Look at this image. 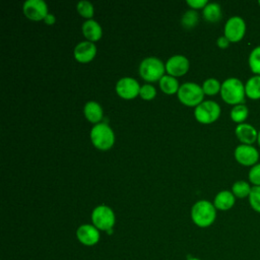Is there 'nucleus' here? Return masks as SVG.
Returning <instances> with one entry per match:
<instances>
[{"mask_svg":"<svg viewBox=\"0 0 260 260\" xmlns=\"http://www.w3.org/2000/svg\"><path fill=\"white\" fill-rule=\"evenodd\" d=\"M220 95L229 105L243 104L246 96L245 84L237 77H230L221 83Z\"/></svg>","mask_w":260,"mask_h":260,"instance_id":"obj_1","label":"nucleus"},{"mask_svg":"<svg viewBox=\"0 0 260 260\" xmlns=\"http://www.w3.org/2000/svg\"><path fill=\"white\" fill-rule=\"evenodd\" d=\"M191 218L199 228L210 226L216 218V208L207 200H199L192 206Z\"/></svg>","mask_w":260,"mask_h":260,"instance_id":"obj_2","label":"nucleus"},{"mask_svg":"<svg viewBox=\"0 0 260 260\" xmlns=\"http://www.w3.org/2000/svg\"><path fill=\"white\" fill-rule=\"evenodd\" d=\"M90 140L98 149L108 150L114 145L115 134L108 124L98 123L90 130Z\"/></svg>","mask_w":260,"mask_h":260,"instance_id":"obj_3","label":"nucleus"},{"mask_svg":"<svg viewBox=\"0 0 260 260\" xmlns=\"http://www.w3.org/2000/svg\"><path fill=\"white\" fill-rule=\"evenodd\" d=\"M166 65L156 57H147L139 65L140 76L149 82L159 80L165 74Z\"/></svg>","mask_w":260,"mask_h":260,"instance_id":"obj_4","label":"nucleus"},{"mask_svg":"<svg viewBox=\"0 0 260 260\" xmlns=\"http://www.w3.org/2000/svg\"><path fill=\"white\" fill-rule=\"evenodd\" d=\"M177 93L180 102L189 107H197L203 102L204 92L202 86L194 82H186L182 84Z\"/></svg>","mask_w":260,"mask_h":260,"instance_id":"obj_5","label":"nucleus"},{"mask_svg":"<svg viewBox=\"0 0 260 260\" xmlns=\"http://www.w3.org/2000/svg\"><path fill=\"white\" fill-rule=\"evenodd\" d=\"M92 224L99 230L111 233L116 221L115 213L111 207L107 205L96 206L91 213Z\"/></svg>","mask_w":260,"mask_h":260,"instance_id":"obj_6","label":"nucleus"},{"mask_svg":"<svg viewBox=\"0 0 260 260\" xmlns=\"http://www.w3.org/2000/svg\"><path fill=\"white\" fill-rule=\"evenodd\" d=\"M220 107L214 101H203L194 111L195 118L202 124H211L215 122L220 115Z\"/></svg>","mask_w":260,"mask_h":260,"instance_id":"obj_7","label":"nucleus"},{"mask_svg":"<svg viewBox=\"0 0 260 260\" xmlns=\"http://www.w3.org/2000/svg\"><path fill=\"white\" fill-rule=\"evenodd\" d=\"M245 34L246 22L241 16L234 15L226 20L223 28V36L231 43H238L242 41Z\"/></svg>","mask_w":260,"mask_h":260,"instance_id":"obj_8","label":"nucleus"},{"mask_svg":"<svg viewBox=\"0 0 260 260\" xmlns=\"http://www.w3.org/2000/svg\"><path fill=\"white\" fill-rule=\"evenodd\" d=\"M236 160L244 167H253L258 164L259 151L254 145L240 144L235 148Z\"/></svg>","mask_w":260,"mask_h":260,"instance_id":"obj_9","label":"nucleus"},{"mask_svg":"<svg viewBox=\"0 0 260 260\" xmlns=\"http://www.w3.org/2000/svg\"><path fill=\"white\" fill-rule=\"evenodd\" d=\"M117 93L125 100H132L139 94L140 85L137 80L132 77H123L116 84Z\"/></svg>","mask_w":260,"mask_h":260,"instance_id":"obj_10","label":"nucleus"},{"mask_svg":"<svg viewBox=\"0 0 260 260\" xmlns=\"http://www.w3.org/2000/svg\"><path fill=\"white\" fill-rule=\"evenodd\" d=\"M22 9L24 15L31 20L44 19L48 14V6L43 0H26Z\"/></svg>","mask_w":260,"mask_h":260,"instance_id":"obj_11","label":"nucleus"},{"mask_svg":"<svg viewBox=\"0 0 260 260\" xmlns=\"http://www.w3.org/2000/svg\"><path fill=\"white\" fill-rule=\"evenodd\" d=\"M76 237L79 243L84 246H94L99 243L101 235L100 231L93 224H81L76 231Z\"/></svg>","mask_w":260,"mask_h":260,"instance_id":"obj_12","label":"nucleus"},{"mask_svg":"<svg viewBox=\"0 0 260 260\" xmlns=\"http://www.w3.org/2000/svg\"><path fill=\"white\" fill-rule=\"evenodd\" d=\"M189 69V61L183 55H174L166 63V70L171 76H182Z\"/></svg>","mask_w":260,"mask_h":260,"instance_id":"obj_13","label":"nucleus"},{"mask_svg":"<svg viewBox=\"0 0 260 260\" xmlns=\"http://www.w3.org/2000/svg\"><path fill=\"white\" fill-rule=\"evenodd\" d=\"M235 133L237 138L240 140L241 144L253 145L257 141L258 131L251 124H248V123L238 124L236 126Z\"/></svg>","mask_w":260,"mask_h":260,"instance_id":"obj_14","label":"nucleus"},{"mask_svg":"<svg viewBox=\"0 0 260 260\" xmlns=\"http://www.w3.org/2000/svg\"><path fill=\"white\" fill-rule=\"evenodd\" d=\"M73 54L78 62L87 63L94 58L96 54V47L92 42H81L74 48Z\"/></svg>","mask_w":260,"mask_h":260,"instance_id":"obj_15","label":"nucleus"},{"mask_svg":"<svg viewBox=\"0 0 260 260\" xmlns=\"http://www.w3.org/2000/svg\"><path fill=\"white\" fill-rule=\"evenodd\" d=\"M236 202V197L233 194L232 191H228V190H223L218 192L213 200V205L215 206L216 209L218 210H229L231 209Z\"/></svg>","mask_w":260,"mask_h":260,"instance_id":"obj_16","label":"nucleus"},{"mask_svg":"<svg viewBox=\"0 0 260 260\" xmlns=\"http://www.w3.org/2000/svg\"><path fill=\"white\" fill-rule=\"evenodd\" d=\"M82 32L83 36L89 41V42H96L102 38V27L93 19H88L82 24Z\"/></svg>","mask_w":260,"mask_h":260,"instance_id":"obj_17","label":"nucleus"},{"mask_svg":"<svg viewBox=\"0 0 260 260\" xmlns=\"http://www.w3.org/2000/svg\"><path fill=\"white\" fill-rule=\"evenodd\" d=\"M83 111L86 119L91 123L98 124L103 118V109L101 105L96 102H93V101L87 102L84 106Z\"/></svg>","mask_w":260,"mask_h":260,"instance_id":"obj_18","label":"nucleus"},{"mask_svg":"<svg viewBox=\"0 0 260 260\" xmlns=\"http://www.w3.org/2000/svg\"><path fill=\"white\" fill-rule=\"evenodd\" d=\"M245 92L250 100H260V75H253L246 81Z\"/></svg>","mask_w":260,"mask_h":260,"instance_id":"obj_19","label":"nucleus"},{"mask_svg":"<svg viewBox=\"0 0 260 260\" xmlns=\"http://www.w3.org/2000/svg\"><path fill=\"white\" fill-rule=\"evenodd\" d=\"M203 17L209 22H216L221 18V7L218 3H208L203 8Z\"/></svg>","mask_w":260,"mask_h":260,"instance_id":"obj_20","label":"nucleus"},{"mask_svg":"<svg viewBox=\"0 0 260 260\" xmlns=\"http://www.w3.org/2000/svg\"><path fill=\"white\" fill-rule=\"evenodd\" d=\"M159 87L164 92H166L168 94H173L175 92H178L179 82L174 76L164 75L159 79Z\"/></svg>","mask_w":260,"mask_h":260,"instance_id":"obj_21","label":"nucleus"},{"mask_svg":"<svg viewBox=\"0 0 260 260\" xmlns=\"http://www.w3.org/2000/svg\"><path fill=\"white\" fill-rule=\"evenodd\" d=\"M249 116V109L244 104L236 105L231 110V119L238 124L245 123Z\"/></svg>","mask_w":260,"mask_h":260,"instance_id":"obj_22","label":"nucleus"},{"mask_svg":"<svg viewBox=\"0 0 260 260\" xmlns=\"http://www.w3.org/2000/svg\"><path fill=\"white\" fill-rule=\"evenodd\" d=\"M251 185L244 180H239L235 182L232 186V192L237 198H246L249 197L251 192Z\"/></svg>","mask_w":260,"mask_h":260,"instance_id":"obj_23","label":"nucleus"},{"mask_svg":"<svg viewBox=\"0 0 260 260\" xmlns=\"http://www.w3.org/2000/svg\"><path fill=\"white\" fill-rule=\"evenodd\" d=\"M248 65L254 75H260V45L252 49L248 57Z\"/></svg>","mask_w":260,"mask_h":260,"instance_id":"obj_24","label":"nucleus"},{"mask_svg":"<svg viewBox=\"0 0 260 260\" xmlns=\"http://www.w3.org/2000/svg\"><path fill=\"white\" fill-rule=\"evenodd\" d=\"M220 87H221V84L216 78H207L202 84V89L204 94H208V95H213V94H216L217 92H220Z\"/></svg>","mask_w":260,"mask_h":260,"instance_id":"obj_25","label":"nucleus"},{"mask_svg":"<svg viewBox=\"0 0 260 260\" xmlns=\"http://www.w3.org/2000/svg\"><path fill=\"white\" fill-rule=\"evenodd\" d=\"M248 199L252 209L260 213V186H252Z\"/></svg>","mask_w":260,"mask_h":260,"instance_id":"obj_26","label":"nucleus"},{"mask_svg":"<svg viewBox=\"0 0 260 260\" xmlns=\"http://www.w3.org/2000/svg\"><path fill=\"white\" fill-rule=\"evenodd\" d=\"M181 22L184 27L191 28L198 23V13L195 10H188L182 16Z\"/></svg>","mask_w":260,"mask_h":260,"instance_id":"obj_27","label":"nucleus"},{"mask_svg":"<svg viewBox=\"0 0 260 260\" xmlns=\"http://www.w3.org/2000/svg\"><path fill=\"white\" fill-rule=\"evenodd\" d=\"M77 11L81 16L90 19L93 15V6L89 1L82 0L77 3Z\"/></svg>","mask_w":260,"mask_h":260,"instance_id":"obj_28","label":"nucleus"},{"mask_svg":"<svg viewBox=\"0 0 260 260\" xmlns=\"http://www.w3.org/2000/svg\"><path fill=\"white\" fill-rule=\"evenodd\" d=\"M248 179L253 186H260V162L251 167L248 172Z\"/></svg>","mask_w":260,"mask_h":260,"instance_id":"obj_29","label":"nucleus"},{"mask_svg":"<svg viewBox=\"0 0 260 260\" xmlns=\"http://www.w3.org/2000/svg\"><path fill=\"white\" fill-rule=\"evenodd\" d=\"M156 94V90L155 88L151 85V84H144L140 87V91H139V95L146 101H150L152 100Z\"/></svg>","mask_w":260,"mask_h":260,"instance_id":"obj_30","label":"nucleus"},{"mask_svg":"<svg viewBox=\"0 0 260 260\" xmlns=\"http://www.w3.org/2000/svg\"><path fill=\"white\" fill-rule=\"evenodd\" d=\"M187 4L194 9H199L204 8L208 4V2L207 0H187Z\"/></svg>","mask_w":260,"mask_h":260,"instance_id":"obj_31","label":"nucleus"},{"mask_svg":"<svg viewBox=\"0 0 260 260\" xmlns=\"http://www.w3.org/2000/svg\"><path fill=\"white\" fill-rule=\"evenodd\" d=\"M230 43H231V42H230L224 36L219 37V38L217 39V41H216V45H217L220 49H225V48H228L229 45H230Z\"/></svg>","mask_w":260,"mask_h":260,"instance_id":"obj_32","label":"nucleus"},{"mask_svg":"<svg viewBox=\"0 0 260 260\" xmlns=\"http://www.w3.org/2000/svg\"><path fill=\"white\" fill-rule=\"evenodd\" d=\"M44 21L46 22V24H48V25H52V24H54V23H55L56 18H55V16H54V14H52V13H48V14H47V16L44 18Z\"/></svg>","mask_w":260,"mask_h":260,"instance_id":"obj_33","label":"nucleus"},{"mask_svg":"<svg viewBox=\"0 0 260 260\" xmlns=\"http://www.w3.org/2000/svg\"><path fill=\"white\" fill-rule=\"evenodd\" d=\"M257 143L260 146V129L258 130V137H257Z\"/></svg>","mask_w":260,"mask_h":260,"instance_id":"obj_34","label":"nucleus"},{"mask_svg":"<svg viewBox=\"0 0 260 260\" xmlns=\"http://www.w3.org/2000/svg\"><path fill=\"white\" fill-rule=\"evenodd\" d=\"M187 260H201L200 258H196V257H191V258H188Z\"/></svg>","mask_w":260,"mask_h":260,"instance_id":"obj_35","label":"nucleus"},{"mask_svg":"<svg viewBox=\"0 0 260 260\" xmlns=\"http://www.w3.org/2000/svg\"><path fill=\"white\" fill-rule=\"evenodd\" d=\"M258 4H259V5H260V0H259V1H258Z\"/></svg>","mask_w":260,"mask_h":260,"instance_id":"obj_36","label":"nucleus"}]
</instances>
